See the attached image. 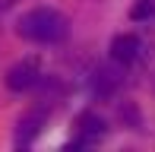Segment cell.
Returning a JSON list of instances; mask_svg holds the SVG:
<instances>
[{"label": "cell", "mask_w": 155, "mask_h": 152, "mask_svg": "<svg viewBox=\"0 0 155 152\" xmlns=\"http://www.w3.org/2000/svg\"><path fill=\"white\" fill-rule=\"evenodd\" d=\"M70 32V22L67 16L51 6H38V10L25 13L19 19V35L35 41V45H54V41H63Z\"/></svg>", "instance_id": "obj_1"}, {"label": "cell", "mask_w": 155, "mask_h": 152, "mask_svg": "<svg viewBox=\"0 0 155 152\" xmlns=\"http://www.w3.org/2000/svg\"><path fill=\"white\" fill-rule=\"evenodd\" d=\"M76 130H79V140H76L73 146H89V143L101 140V136L108 133V124H104V117H98L95 111H82L76 117Z\"/></svg>", "instance_id": "obj_2"}, {"label": "cell", "mask_w": 155, "mask_h": 152, "mask_svg": "<svg viewBox=\"0 0 155 152\" xmlns=\"http://www.w3.org/2000/svg\"><path fill=\"white\" fill-rule=\"evenodd\" d=\"M120 86H124V73L117 67H98L95 76H92V89H95L98 98H111Z\"/></svg>", "instance_id": "obj_3"}, {"label": "cell", "mask_w": 155, "mask_h": 152, "mask_svg": "<svg viewBox=\"0 0 155 152\" xmlns=\"http://www.w3.org/2000/svg\"><path fill=\"white\" fill-rule=\"evenodd\" d=\"M35 82H38V64H35V60H22V64H16L6 73V86H10L13 92H25Z\"/></svg>", "instance_id": "obj_4"}, {"label": "cell", "mask_w": 155, "mask_h": 152, "mask_svg": "<svg viewBox=\"0 0 155 152\" xmlns=\"http://www.w3.org/2000/svg\"><path fill=\"white\" fill-rule=\"evenodd\" d=\"M111 57H114L117 64H133V60L139 57V38L130 35V32L117 35L114 41H111Z\"/></svg>", "instance_id": "obj_5"}, {"label": "cell", "mask_w": 155, "mask_h": 152, "mask_svg": "<svg viewBox=\"0 0 155 152\" xmlns=\"http://www.w3.org/2000/svg\"><path fill=\"white\" fill-rule=\"evenodd\" d=\"M41 127H45V111H29L16 127V146H29L35 136L41 133Z\"/></svg>", "instance_id": "obj_6"}, {"label": "cell", "mask_w": 155, "mask_h": 152, "mask_svg": "<svg viewBox=\"0 0 155 152\" xmlns=\"http://www.w3.org/2000/svg\"><path fill=\"white\" fill-rule=\"evenodd\" d=\"M155 10V0H139L136 6H133V19H149Z\"/></svg>", "instance_id": "obj_7"}, {"label": "cell", "mask_w": 155, "mask_h": 152, "mask_svg": "<svg viewBox=\"0 0 155 152\" xmlns=\"http://www.w3.org/2000/svg\"><path fill=\"white\" fill-rule=\"evenodd\" d=\"M13 3H19V0H0V13H3V10H10Z\"/></svg>", "instance_id": "obj_8"}]
</instances>
